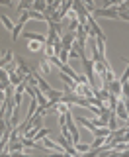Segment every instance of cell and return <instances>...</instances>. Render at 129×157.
<instances>
[{
	"instance_id": "6da1fadb",
	"label": "cell",
	"mask_w": 129,
	"mask_h": 157,
	"mask_svg": "<svg viewBox=\"0 0 129 157\" xmlns=\"http://www.w3.org/2000/svg\"><path fill=\"white\" fill-rule=\"evenodd\" d=\"M88 26H90V32H92V36H94V37L106 39V33H104V29H102L100 26H98L96 16H94V14H90V16H88Z\"/></svg>"
},
{
	"instance_id": "7a4b0ae2",
	"label": "cell",
	"mask_w": 129,
	"mask_h": 157,
	"mask_svg": "<svg viewBox=\"0 0 129 157\" xmlns=\"http://www.w3.org/2000/svg\"><path fill=\"white\" fill-rule=\"evenodd\" d=\"M90 14H94V16H106V18H110V20L121 18V14L117 12L116 8H96V10H94V12H90Z\"/></svg>"
},
{
	"instance_id": "3957f363",
	"label": "cell",
	"mask_w": 129,
	"mask_h": 157,
	"mask_svg": "<svg viewBox=\"0 0 129 157\" xmlns=\"http://www.w3.org/2000/svg\"><path fill=\"white\" fill-rule=\"evenodd\" d=\"M61 43L64 49H72V45L76 43V32H64L61 36Z\"/></svg>"
},
{
	"instance_id": "277c9868",
	"label": "cell",
	"mask_w": 129,
	"mask_h": 157,
	"mask_svg": "<svg viewBox=\"0 0 129 157\" xmlns=\"http://www.w3.org/2000/svg\"><path fill=\"white\" fill-rule=\"evenodd\" d=\"M116 114H117V118H121V120L129 122V114H127V108H125V100H121V98H120V102H117Z\"/></svg>"
},
{
	"instance_id": "5b68a950",
	"label": "cell",
	"mask_w": 129,
	"mask_h": 157,
	"mask_svg": "<svg viewBox=\"0 0 129 157\" xmlns=\"http://www.w3.org/2000/svg\"><path fill=\"white\" fill-rule=\"evenodd\" d=\"M108 88H110L112 94H116V96H120V98H121V88H123V82H121V81H117V78H116V81H112Z\"/></svg>"
},
{
	"instance_id": "8992f818",
	"label": "cell",
	"mask_w": 129,
	"mask_h": 157,
	"mask_svg": "<svg viewBox=\"0 0 129 157\" xmlns=\"http://www.w3.org/2000/svg\"><path fill=\"white\" fill-rule=\"evenodd\" d=\"M24 37L28 41H41V43H47V37L41 36V33H31V32H24Z\"/></svg>"
},
{
	"instance_id": "52a82bcc",
	"label": "cell",
	"mask_w": 129,
	"mask_h": 157,
	"mask_svg": "<svg viewBox=\"0 0 129 157\" xmlns=\"http://www.w3.org/2000/svg\"><path fill=\"white\" fill-rule=\"evenodd\" d=\"M37 67H39V71L43 73V75H49L51 73V65H49V59L47 57H43V59H39V63H37Z\"/></svg>"
},
{
	"instance_id": "ba28073f",
	"label": "cell",
	"mask_w": 129,
	"mask_h": 157,
	"mask_svg": "<svg viewBox=\"0 0 129 157\" xmlns=\"http://www.w3.org/2000/svg\"><path fill=\"white\" fill-rule=\"evenodd\" d=\"M28 49L31 53H39V51H43V49H45V43H41V41H29L28 43Z\"/></svg>"
},
{
	"instance_id": "9c48e42d",
	"label": "cell",
	"mask_w": 129,
	"mask_h": 157,
	"mask_svg": "<svg viewBox=\"0 0 129 157\" xmlns=\"http://www.w3.org/2000/svg\"><path fill=\"white\" fill-rule=\"evenodd\" d=\"M47 0H33V10H37V12L45 14L47 12Z\"/></svg>"
},
{
	"instance_id": "30bf717a",
	"label": "cell",
	"mask_w": 129,
	"mask_h": 157,
	"mask_svg": "<svg viewBox=\"0 0 129 157\" xmlns=\"http://www.w3.org/2000/svg\"><path fill=\"white\" fill-rule=\"evenodd\" d=\"M0 20H2V24H4V28L8 29V32H14V28H16V24H12V20H10L6 14H2L0 16Z\"/></svg>"
},
{
	"instance_id": "8fae6325",
	"label": "cell",
	"mask_w": 129,
	"mask_h": 157,
	"mask_svg": "<svg viewBox=\"0 0 129 157\" xmlns=\"http://www.w3.org/2000/svg\"><path fill=\"white\" fill-rule=\"evenodd\" d=\"M14 59H16V55H14L12 51H6V53H4V57H2V69H4V67H8L10 63L14 61Z\"/></svg>"
},
{
	"instance_id": "7c38bea8",
	"label": "cell",
	"mask_w": 129,
	"mask_h": 157,
	"mask_svg": "<svg viewBox=\"0 0 129 157\" xmlns=\"http://www.w3.org/2000/svg\"><path fill=\"white\" fill-rule=\"evenodd\" d=\"M74 147L78 149V153H88V151H92L90 144H80V141H78V144H74Z\"/></svg>"
},
{
	"instance_id": "4fadbf2b",
	"label": "cell",
	"mask_w": 129,
	"mask_h": 157,
	"mask_svg": "<svg viewBox=\"0 0 129 157\" xmlns=\"http://www.w3.org/2000/svg\"><path fill=\"white\" fill-rule=\"evenodd\" d=\"M116 118H117V114H116V112H113V110H112V116H110V122H108V128H110V130H112V132H116V130H117V120H116Z\"/></svg>"
},
{
	"instance_id": "5bb4252c",
	"label": "cell",
	"mask_w": 129,
	"mask_h": 157,
	"mask_svg": "<svg viewBox=\"0 0 129 157\" xmlns=\"http://www.w3.org/2000/svg\"><path fill=\"white\" fill-rule=\"evenodd\" d=\"M47 136H49V130H47V128H41V130L35 134V137H33V140H35V141H41L43 137H47Z\"/></svg>"
},
{
	"instance_id": "9a60e30c",
	"label": "cell",
	"mask_w": 129,
	"mask_h": 157,
	"mask_svg": "<svg viewBox=\"0 0 129 157\" xmlns=\"http://www.w3.org/2000/svg\"><path fill=\"white\" fill-rule=\"evenodd\" d=\"M129 98V82H123V88H121V100H127Z\"/></svg>"
},
{
	"instance_id": "2e32d148",
	"label": "cell",
	"mask_w": 129,
	"mask_h": 157,
	"mask_svg": "<svg viewBox=\"0 0 129 157\" xmlns=\"http://www.w3.org/2000/svg\"><path fill=\"white\" fill-rule=\"evenodd\" d=\"M120 81H121V82H129V63H127V69L123 71V75H121Z\"/></svg>"
},
{
	"instance_id": "e0dca14e",
	"label": "cell",
	"mask_w": 129,
	"mask_h": 157,
	"mask_svg": "<svg viewBox=\"0 0 129 157\" xmlns=\"http://www.w3.org/2000/svg\"><path fill=\"white\" fill-rule=\"evenodd\" d=\"M0 4H2V6H10V4H12V0H0Z\"/></svg>"
},
{
	"instance_id": "ac0fdd59",
	"label": "cell",
	"mask_w": 129,
	"mask_h": 157,
	"mask_svg": "<svg viewBox=\"0 0 129 157\" xmlns=\"http://www.w3.org/2000/svg\"><path fill=\"white\" fill-rule=\"evenodd\" d=\"M125 108H127V114H129V98L125 100Z\"/></svg>"
}]
</instances>
